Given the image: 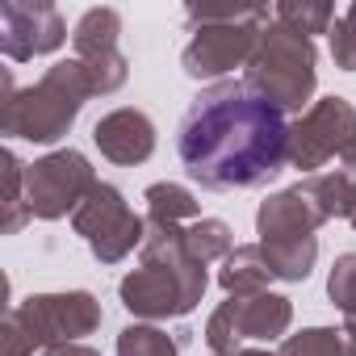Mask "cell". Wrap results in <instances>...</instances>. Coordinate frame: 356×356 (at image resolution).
<instances>
[{"instance_id":"cell-1","label":"cell","mask_w":356,"mask_h":356,"mask_svg":"<svg viewBox=\"0 0 356 356\" xmlns=\"http://www.w3.org/2000/svg\"><path fill=\"white\" fill-rule=\"evenodd\" d=\"M289 122L243 80H218L193 97L176 126V155L210 193L260 189L289 163Z\"/></svg>"},{"instance_id":"cell-2","label":"cell","mask_w":356,"mask_h":356,"mask_svg":"<svg viewBox=\"0 0 356 356\" xmlns=\"http://www.w3.org/2000/svg\"><path fill=\"white\" fill-rule=\"evenodd\" d=\"M143 264L122 277L118 298L134 318L159 323V318H185L202 298H206V264L189 256L185 248V227L147 218V239H143Z\"/></svg>"},{"instance_id":"cell-3","label":"cell","mask_w":356,"mask_h":356,"mask_svg":"<svg viewBox=\"0 0 356 356\" xmlns=\"http://www.w3.org/2000/svg\"><path fill=\"white\" fill-rule=\"evenodd\" d=\"M0 88H5L0 130L13 134V138H26V143H59L72 130V122L80 118L84 101L97 97L92 80H88V72L76 55L51 63L42 72V80L30 84V88H13V76L5 72L0 76Z\"/></svg>"},{"instance_id":"cell-4","label":"cell","mask_w":356,"mask_h":356,"mask_svg":"<svg viewBox=\"0 0 356 356\" xmlns=\"http://www.w3.org/2000/svg\"><path fill=\"white\" fill-rule=\"evenodd\" d=\"M314 63H318L314 38H306L273 17V26L260 34L256 55L243 67V84L256 97H264L268 105H277L281 113H293L314 97V80H318Z\"/></svg>"},{"instance_id":"cell-5","label":"cell","mask_w":356,"mask_h":356,"mask_svg":"<svg viewBox=\"0 0 356 356\" xmlns=\"http://www.w3.org/2000/svg\"><path fill=\"white\" fill-rule=\"evenodd\" d=\"M193 42L181 55V67L193 80H218L235 67H248V59L260 47V34L273 26L268 9H189Z\"/></svg>"},{"instance_id":"cell-6","label":"cell","mask_w":356,"mask_h":356,"mask_svg":"<svg viewBox=\"0 0 356 356\" xmlns=\"http://www.w3.org/2000/svg\"><path fill=\"white\" fill-rule=\"evenodd\" d=\"M72 231L88 243L97 264H122L134 248H143L147 239V218H138L122 189L97 181V189L80 202V210L72 214Z\"/></svg>"},{"instance_id":"cell-7","label":"cell","mask_w":356,"mask_h":356,"mask_svg":"<svg viewBox=\"0 0 356 356\" xmlns=\"http://www.w3.org/2000/svg\"><path fill=\"white\" fill-rule=\"evenodd\" d=\"M17 327L30 335L34 348H63L80 343L101 327V302L88 289H67V293H30L9 310Z\"/></svg>"},{"instance_id":"cell-8","label":"cell","mask_w":356,"mask_h":356,"mask_svg":"<svg viewBox=\"0 0 356 356\" xmlns=\"http://www.w3.org/2000/svg\"><path fill=\"white\" fill-rule=\"evenodd\" d=\"M92 189H97V172H92L88 155H80L72 147L26 163V202H30V214L42 222H59V218L76 214Z\"/></svg>"},{"instance_id":"cell-9","label":"cell","mask_w":356,"mask_h":356,"mask_svg":"<svg viewBox=\"0 0 356 356\" xmlns=\"http://www.w3.org/2000/svg\"><path fill=\"white\" fill-rule=\"evenodd\" d=\"M289 323H293V302L281 293L227 298L206 323V343L210 356H235L243 339H281Z\"/></svg>"},{"instance_id":"cell-10","label":"cell","mask_w":356,"mask_h":356,"mask_svg":"<svg viewBox=\"0 0 356 356\" xmlns=\"http://www.w3.org/2000/svg\"><path fill=\"white\" fill-rule=\"evenodd\" d=\"M356 143V105L348 97H323L314 101L289 130V163L306 176H314L327 159L343 155Z\"/></svg>"},{"instance_id":"cell-11","label":"cell","mask_w":356,"mask_h":356,"mask_svg":"<svg viewBox=\"0 0 356 356\" xmlns=\"http://www.w3.org/2000/svg\"><path fill=\"white\" fill-rule=\"evenodd\" d=\"M67 42V22L47 0H5L0 5V51L13 63L55 55Z\"/></svg>"},{"instance_id":"cell-12","label":"cell","mask_w":356,"mask_h":356,"mask_svg":"<svg viewBox=\"0 0 356 356\" xmlns=\"http://www.w3.org/2000/svg\"><path fill=\"white\" fill-rule=\"evenodd\" d=\"M118 34H122V17L118 9H88L76 30H72V47H76V59L84 63L88 80H92V92L97 97H109L126 84L130 76V63L126 55L118 51Z\"/></svg>"},{"instance_id":"cell-13","label":"cell","mask_w":356,"mask_h":356,"mask_svg":"<svg viewBox=\"0 0 356 356\" xmlns=\"http://www.w3.org/2000/svg\"><path fill=\"white\" fill-rule=\"evenodd\" d=\"M323 222H327V218H323L318 206L302 193V185L264 197L260 210H256V235H260V248L293 243V239H314V231H318Z\"/></svg>"},{"instance_id":"cell-14","label":"cell","mask_w":356,"mask_h":356,"mask_svg":"<svg viewBox=\"0 0 356 356\" xmlns=\"http://www.w3.org/2000/svg\"><path fill=\"white\" fill-rule=\"evenodd\" d=\"M92 143L109 163L134 168V163H147L155 151V122L143 109H113L92 126Z\"/></svg>"},{"instance_id":"cell-15","label":"cell","mask_w":356,"mask_h":356,"mask_svg":"<svg viewBox=\"0 0 356 356\" xmlns=\"http://www.w3.org/2000/svg\"><path fill=\"white\" fill-rule=\"evenodd\" d=\"M268 281H277L268 256L260 243H243L235 248L222 268H218V285L227 289V298H256V293H268Z\"/></svg>"},{"instance_id":"cell-16","label":"cell","mask_w":356,"mask_h":356,"mask_svg":"<svg viewBox=\"0 0 356 356\" xmlns=\"http://www.w3.org/2000/svg\"><path fill=\"white\" fill-rule=\"evenodd\" d=\"M302 193L318 206V214L331 222V218H356V172L352 168H335V172H314V176H302Z\"/></svg>"},{"instance_id":"cell-17","label":"cell","mask_w":356,"mask_h":356,"mask_svg":"<svg viewBox=\"0 0 356 356\" xmlns=\"http://www.w3.org/2000/svg\"><path fill=\"white\" fill-rule=\"evenodd\" d=\"M277 356H356V335L348 327H306L289 335Z\"/></svg>"},{"instance_id":"cell-18","label":"cell","mask_w":356,"mask_h":356,"mask_svg":"<svg viewBox=\"0 0 356 356\" xmlns=\"http://www.w3.org/2000/svg\"><path fill=\"white\" fill-rule=\"evenodd\" d=\"M143 202H147V218H159V222H176V227H181V222H197L202 218L197 197L185 185H172V181L147 185Z\"/></svg>"},{"instance_id":"cell-19","label":"cell","mask_w":356,"mask_h":356,"mask_svg":"<svg viewBox=\"0 0 356 356\" xmlns=\"http://www.w3.org/2000/svg\"><path fill=\"white\" fill-rule=\"evenodd\" d=\"M185 248H189L193 260L214 264V260H227L235 252V235L222 218H197V222L185 227Z\"/></svg>"},{"instance_id":"cell-20","label":"cell","mask_w":356,"mask_h":356,"mask_svg":"<svg viewBox=\"0 0 356 356\" xmlns=\"http://www.w3.org/2000/svg\"><path fill=\"white\" fill-rule=\"evenodd\" d=\"M0 163H5V218H0V235H17L34 218L30 202H26V163L13 151L0 155Z\"/></svg>"},{"instance_id":"cell-21","label":"cell","mask_w":356,"mask_h":356,"mask_svg":"<svg viewBox=\"0 0 356 356\" xmlns=\"http://www.w3.org/2000/svg\"><path fill=\"white\" fill-rule=\"evenodd\" d=\"M118 356H181V339L151 323H130L118 331Z\"/></svg>"},{"instance_id":"cell-22","label":"cell","mask_w":356,"mask_h":356,"mask_svg":"<svg viewBox=\"0 0 356 356\" xmlns=\"http://www.w3.org/2000/svg\"><path fill=\"white\" fill-rule=\"evenodd\" d=\"M273 17L281 22V26H289V30H298V34H306V38H314V34H331V26H335V9L331 5H323V0H285V5H277L273 9Z\"/></svg>"},{"instance_id":"cell-23","label":"cell","mask_w":356,"mask_h":356,"mask_svg":"<svg viewBox=\"0 0 356 356\" xmlns=\"http://www.w3.org/2000/svg\"><path fill=\"white\" fill-rule=\"evenodd\" d=\"M277 281H306L314 260H318V239H293V243H273L264 248Z\"/></svg>"},{"instance_id":"cell-24","label":"cell","mask_w":356,"mask_h":356,"mask_svg":"<svg viewBox=\"0 0 356 356\" xmlns=\"http://www.w3.org/2000/svg\"><path fill=\"white\" fill-rule=\"evenodd\" d=\"M327 298H331L335 310L343 314V327L356 335V252L335 256L331 277H327Z\"/></svg>"},{"instance_id":"cell-25","label":"cell","mask_w":356,"mask_h":356,"mask_svg":"<svg viewBox=\"0 0 356 356\" xmlns=\"http://www.w3.org/2000/svg\"><path fill=\"white\" fill-rule=\"evenodd\" d=\"M331 59L339 72H356V5H348L331 26Z\"/></svg>"},{"instance_id":"cell-26","label":"cell","mask_w":356,"mask_h":356,"mask_svg":"<svg viewBox=\"0 0 356 356\" xmlns=\"http://www.w3.org/2000/svg\"><path fill=\"white\" fill-rule=\"evenodd\" d=\"M30 352H34L30 335L17 327L13 314H5V323H0V356H30Z\"/></svg>"},{"instance_id":"cell-27","label":"cell","mask_w":356,"mask_h":356,"mask_svg":"<svg viewBox=\"0 0 356 356\" xmlns=\"http://www.w3.org/2000/svg\"><path fill=\"white\" fill-rule=\"evenodd\" d=\"M47 356H101L97 348H84V343H63V348H51Z\"/></svg>"},{"instance_id":"cell-28","label":"cell","mask_w":356,"mask_h":356,"mask_svg":"<svg viewBox=\"0 0 356 356\" xmlns=\"http://www.w3.org/2000/svg\"><path fill=\"white\" fill-rule=\"evenodd\" d=\"M343 168H352V172H356V143H352V147L343 151Z\"/></svg>"},{"instance_id":"cell-29","label":"cell","mask_w":356,"mask_h":356,"mask_svg":"<svg viewBox=\"0 0 356 356\" xmlns=\"http://www.w3.org/2000/svg\"><path fill=\"white\" fill-rule=\"evenodd\" d=\"M235 356H277V352H260V348H239Z\"/></svg>"},{"instance_id":"cell-30","label":"cell","mask_w":356,"mask_h":356,"mask_svg":"<svg viewBox=\"0 0 356 356\" xmlns=\"http://www.w3.org/2000/svg\"><path fill=\"white\" fill-rule=\"evenodd\" d=\"M352 227H356V218H352Z\"/></svg>"}]
</instances>
